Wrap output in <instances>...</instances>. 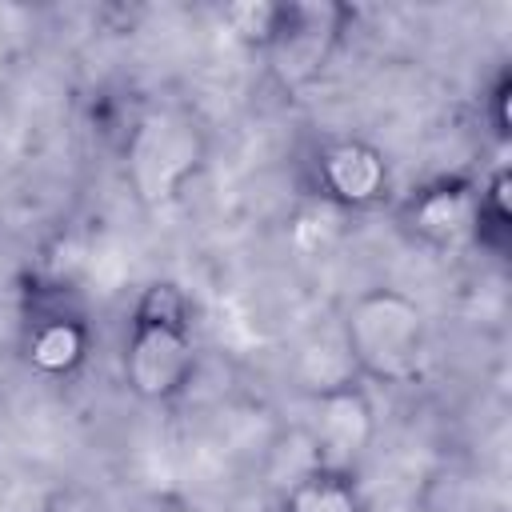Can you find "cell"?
<instances>
[{"mask_svg":"<svg viewBox=\"0 0 512 512\" xmlns=\"http://www.w3.org/2000/svg\"><path fill=\"white\" fill-rule=\"evenodd\" d=\"M472 244L484 248V252H492L496 260L508 256V244H512V212H508V168L504 164L480 184Z\"/></svg>","mask_w":512,"mask_h":512,"instance_id":"obj_10","label":"cell"},{"mask_svg":"<svg viewBox=\"0 0 512 512\" xmlns=\"http://www.w3.org/2000/svg\"><path fill=\"white\" fill-rule=\"evenodd\" d=\"M352 12L332 0H280L268 44L260 48L264 68L280 92L312 88L336 60Z\"/></svg>","mask_w":512,"mask_h":512,"instance_id":"obj_3","label":"cell"},{"mask_svg":"<svg viewBox=\"0 0 512 512\" xmlns=\"http://www.w3.org/2000/svg\"><path fill=\"white\" fill-rule=\"evenodd\" d=\"M476 196H480V184L468 176L428 180L412 196H404V204L396 212L400 232L428 252H456V248L472 244Z\"/></svg>","mask_w":512,"mask_h":512,"instance_id":"obj_7","label":"cell"},{"mask_svg":"<svg viewBox=\"0 0 512 512\" xmlns=\"http://www.w3.org/2000/svg\"><path fill=\"white\" fill-rule=\"evenodd\" d=\"M308 184L336 212H368V208L384 204V196L392 188V168H388V156L372 140L332 136L312 148Z\"/></svg>","mask_w":512,"mask_h":512,"instance_id":"obj_5","label":"cell"},{"mask_svg":"<svg viewBox=\"0 0 512 512\" xmlns=\"http://www.w3.org/2000/svg\"><path fill=\"white\" fill-rule=\"evenodd\" d=\"M204 164V132L184 112H148L136 120L124 168L144 204H168L184 192V184Z\"/></svg>","mask_w":512,"mask_h":512,"instance_id":"obj_4","label":"cell"},{"mask_svg":"<svg viewBox=\"0 0 512 512\" xmlns=\"http://www.w3.org/2000/svg\"><path fill=\"white\" fill-rule=\"evenodd\" d=\"M280 512H368V504L356 472L308 464L280 496Z\"/></svg>","mask_w":512,"mask_h":512,"instance_id":"obj_9","label":"cell"},{"mask_svg":"<svg viewBox=\"0 0 512 512\" xmlns=\"http://www.w3.org/2000/svg\"><path fill=\"white\" fill-rule=\"evenodd\" d=\"M220 16H224L228 32H232L240 44H248V48L260 52V48L268 44V36H272L276 4H272V0H240V4H228Z\"/></svg>","mask_w":512,"mask_h":512,"instance_id":"obj_11","label":"cell"},{"mask_svg":"<svg viewBox=\"0 0 512 512\" xmlns=\"http://www.w3.org/2000/svg\"><path fill=\"white\" fill-rule=\"evenodd\" d=\"M200 352L192 312L172 280H156L140 292L124 332V384L144 404H172L188 392Z\"/></svg>","mask_w":512,"mask_h":512,"instance_id":"obj_1","label":"cell"},{"mask_svg":"<svg viewBox=\"0 0 512 512\" xmlns=\"http://www.w3.org/2000/svg\"><path fill=\"white\" fill-rule=\"evenodd\" d=\"M372 436H376V408L364 384L336 380L320 388L312 420H308V448H312L316 468L356 472Z\"/></svg>","mask_w":512,"mask_h":512,"instance_id":"obj_6","label":"cell"},{"mask_svg":"<svg viewBox=\"0 0 512 512\" xmlns=\"http://www.w3.org/2000/svg\"><path fill=\"white\" fill-rule=\"evenodd\" d=\"M152 512H208L204 504H196V500H184V496H164Z\"/></svg>","mask_w":512,"mask_h":512,"instance_id":"obj_13","label":"cell"},{"mask_svg":"<svg viewBox=\"0 0 512 512\" xmlns=\"http://www.w3.org/2000/svg\"><path fill=\"white\" fill-rule=\"evenodd\" d=\"M24 360L32 372L48 380L76 376L80 364L88 360V324L60 304L36 308L24 324Z\"/></svg>","mask_w":512,"mask_h":512,"instance_id":"obj_8","label":"cell"},{"mask_svg":"<svg viewBox=\"0 0 512 512\" xmlns=\"http://www.w3.org/2000/svg\"><path fill=\"white\" fill-rule=\"evenodd\" d=\"M508 92H512V80H508V72H500L496 84H492V92H488V104H492V128H496L500 140H508Z\"/></svg>","mask_w":512,"mask_h":512,"instance_id":"obj_12","label":"cell"},{"mask_svg":"<svg viewBox=\"0 0 512 512\" xmlns=\"http://www.w3.org/2000/svg\"><path fill=\"white\" fill-rule=\"evenodd\" d=\"M344 356L356 380L400 388L424 372L428 360V320L424 308L400 288L360 292L340 320Z\"/></svg>","mask_w":512,"mask_h":512,"instance_id":"obj_2","label":"cell"}]
</instances>
